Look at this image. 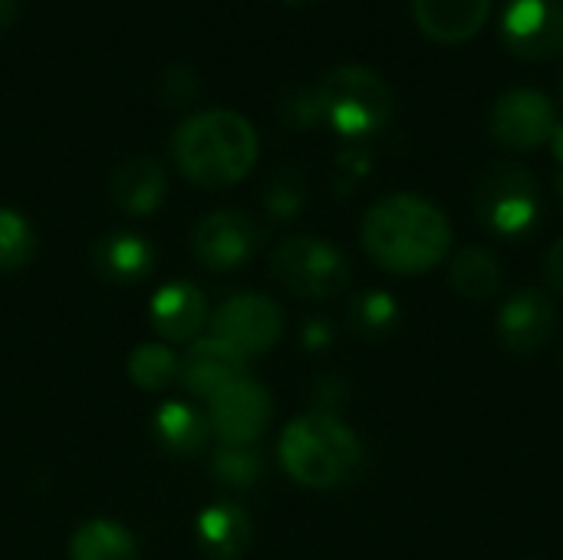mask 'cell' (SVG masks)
Instances as JSON below:
<instances>
[{
  "label": "cell",
  "mask_w": 563,
  "mask_h": 560,
  "mask_svg": "<svg viewBox=\"0 0 563 560\" xmlns=\"http://www.w3.org/2000/svg\"><path fill=\"white\" fill-rule=\"evenodd\" d=\"M363 251L396 277H422L452 254L449 215L412 191L383 195L360 224Z\"/></svg>",
  "instance_id": "1"
},
{
  "label": "cell",
  "mask_w": 563,
  "mask_h": 560,
  "mask_svg": "<svg viewBox=\"0 0 563 560\" xmlns=\"http://www.w3.org/2000/svg\"><path fill=\"white\" fill-rule=\"evenodd\" d=\"M399 300L389 290H363L350 304V327L366 340H383L399 327Z\"/></svg>",
  "instance_id": "22"
},
{
  "label": "cell",
  "mask_w": 563,
  "mask_h": 560,
  "mask_svg": "<svg viewBox=\"0 0 563 560\" xmlns=\"http://www.w3.org/2000/svg\"><path fill=\"white\" fill-rule=\"evenodd\" d=\"M129 376H132L135 386H142L148 393H158V389L172 386L181 376V363H178V356L168 347L142 343L129 356Z\"/></svg>",
  "instance_id": "23"
},
{
  "label": "cell",
  "mask_w": 563,
  "mask_h": 560,
  "mask_svg": "<svg viewBox=\"0 0 563 560\" xmlns=\"http://www.w3.org/2000/svg\"><path fill=\"white\" fill-rule=\"evenodd\" d=\"M320 119L346 135V139H366L379 132L393 116V89L389 83L360 63L333 66L313 89Z\"/></svg>",
  "instance_id": "4"
},
{
  "label": "cell",
  "mask_w": 563,
  "mask_h": 560,
  "mask_svg": "<svg viewBox=\"0 0 563 560\" xmlns=\"http://www.w3.org/2000/svg\"><path fill=\"white\" fill-rule=\"evenodd\" d=\"M20 13V0H0V30H7Z\"/></svg>",
  "instance_id": "29"
},
{
  "label": "cell",
  "mask_w": 563,
  "mask_h": 560,
  "mask_svg": "<svg viewBox=\"0 0 563 560\" xmlns=\"http://www.w3.org/2000/svg\"><path fill=\"white\" fill-rule=\"evenodd\" d=\"M561 92H563V79H561Z\"/></svg>",
  "instance_id": "33"
},
{
  "label": "cell",
  "mask_w": 563,
  "mask_h": 560,
  "mask_svg": "<svg viewBox=\"0 0 563 560\" xmlns=\"http://www.w3.org/2000/svg\"><path fill=\"white\" fill-rule=\"evenodd\" d=\"M152 264H155V248L142 234L115 231L92 244V267L99 277L112 284H139L152 274Z\"/></svg>",
  "instance_id": "17"
},
{
  "label": "cell",
  "mask_w": 563,
  "mask_h": 560,
  "mask_svg": "<svg viewBox=\"0 0 563 560\" xmlns=\"http://www.w3.org/2000/svg\"><path fill=\"white\" fill-rule=\"evenodd\" d=\"M165 188H168L165 168L152 155H132V158H125L112 172V182H109L112 201L122 211L135 215V218L152 215L165 201Z\"/></svg>",
  "instance_id": "16"
},
{
  "label": "cell",
  "mask_w": 563,
  "mask_h": 560,
  "mask_svg": "<svg viewBox=\"0 0 563 560\" xmlns=\"http://www.w3.org/2000/svg\"><path fill=\"white\" fill-rule=\"evenodd\" d=\"M271 271L284 290L303 300H330L350 284L346 254L317 234H290L271 254Z\"/></svg>",
  "instance_id": "6"
},
{
  "label": "cell",
  "mask_w": 563,
  "mask_h": 560,
  "mask_svg": "<svg viewBox=\"0 0 563 560\" xmlns=\"http://www.w3.org/2000/svg\"><path fill=\"white\" fill-rule=\"evenodd\" d=\"M148 317L162 340L191 347L208 323V300L191 281H172L152 297Z\"/></svg>",
  "instance_id": "14"
},
{
  "label": "cell",
  "mask_w": 563,
  "mask_h": 560,
  "mask_svg": "<svg viewBox=\"0 0 563 560\" xmlns=\"http://www.w3.org/2000/svg\"><path fill=\"white\" fill-rule=\"evenodd\" d=\"M198 548L211 560H241L251 545V518L244 508L221 502L201 512L198 518Z\"/></svg>",
  "instance_id": "18"
},
{
  "label": "cell",
  "mask_w": 563,
  "mask_h": 560,
  "mask_svg": "<svg viewBox=\"0 0 563 560\" xmlns=\"http://www.w3.org/2000/svg\"><path fill=\"white\" fill-rule=\"evenodd\" d=\"M69 560H139V545L125 525L96 518L76 528L69 541Z\"/></svg>",
  "instance_id": "21"
},
{
  "label": "cell",
  "mask_w": 563,
  "mask_h": 560,
  "mask_svg": "<svg viewBox=\"0 0 563 560\" xmlns=\"http://www.w3.org/2000/svg\"><path fill=\"white\" fill-rule=\"evenodd\" d=\"M561 366H563V343H561Z\"/></svg>",
  "instance_id": "32"
},
{
  "label": "cell",
  "mask_w": 563,
  "mask_h": 560,
  "mask_svg": "<svg viewBox=\"0 0 563 560\" xmlns=\"http://www.w3.org/2000/svg\"><path fill=\"white\" fill-rule=\"evenodd\" d=\"M211 472L221 485H234V488H247L261 479L264 472V459L254 446H221L211 455Z\"/></svg>",
  "instance_id": "25"
},
{
  "label": "cell",
  "mask_w": 563,
  "mask_h": 560,
  "mask_svg": "<svg viewBox=\"0 0 563 560\" xmlns=\"http://www.w3.org/2000/svg\"><path fill=\"white\" fill-rule=\"evenodd\" d=\"M211 337L238 350L244 360L267 353L284 337V310L264 294H234L218 307L211 320Z\"/></svg>",
  "instance_id": "8"
},
{
  "label": "cell",
  "mask_w": 563,
  "mask_h": 560,
  "mask_svg": "<svg viewBox=\"0 0 563 560\" xmlns=\"http://www.w3.org/2000/svg\"><path fill=\"white\" fill-rule=\"evenodd\" d=\"M551 149H554V158L563 165V122H558V129L551 135Z\"/></svg>",
  "instance_id": "30"
},
{
  "label": "cell",
  "mask_w": 563,
  "mask_h": 560,
  "mask_svg": "<svg viewBox=\"0 0 563 560\" xmlns=\"http://www.w3.org/2000/svg\"><path fill=\"white\" fill-rule=\"evenodd\" d=\"M330 337H333V333H330V327H327L323 320H313V323L303 330V343H307L310 350H323V347L330 343Z\"/></svg>",
  "instance_id": "28"
},
{
  "label": "cell",
  "mask_w": 563,
  "mask_h": 560,
  "mask_svg": "<svg viewBox=\"0 0 563 560\" xmlns=\"http://www.w3.org/2000/svg\"><path fill=\"white\" fill-rule=\"evenodd\" d=\"M544 277L558 294H563V234L551 244V251L544 257Z\"/></svg>",
  "instance_id": "27"
},
{
  "label": "cell",
  "mask_w": 563,
  "mask_h": 560,
  "mask_svg": "<svg viewBox=\"0 0 563 560\" xmlns=\"http://www.w3.org/2000/svg\"><path fill=\"white\" fill-rule=\"evenodd\" d=\"M419 30L435 43L472 40L492 13V0H412Z\"/></svg>",
  "instance_id": "15"
},
{
  "label": "cell",
  "mask_w": 563,
  "mask_h": 560,
  "mask_svg": "<svg viewBox=\"0 0 563 560\" xmlns=\"http://www.w3.org/2000/svg\"><path fill=\"white\" fill-rule=\"evenodd\" d=\"M307 191H303V182L297 172H280L267 191V208L274 218H294L303 205Z\"/></svg>",
  "instance_id": "26"
},
{
  "label": "cell",
  "mask_w": 563,
  "mask_h": 560,
  "mask_svg": "<svg viewBox=\"0 0 563 560\" xmlns=\"http://www.w3.org/2000/svg\"><path fill=\"white\" fill-rule=\"evenodd\" d=\"M244 370H247V360L238 350H231L218 337H198L181 360L178 380L185 383V389L191 396L211 403L218 393H224L228 386L244 380Z\"/></svg>",
  "instance_id": "13"
},
{
  "label": "cell",
  "mask_w": 563,
  "mask_h": 560,
  "mask_svg": "<svg viewBox=\"0 0 563 560\" xmlns=\"http://www.w3.org/2000/svg\"><path fill=\"white\" fill-rule=\"evenodd\" d=\"M155 439L168 455H198L208 446L211 426L201 419L188 403H165L158 406L155 419Z\"/></svg>",
  "instance_id": "20"
},
{
  "label": "cell",
  "mask_w": 563,
  "mask_h": 560,
  "mask_svg": "<svg viewBox=\"0 0 563 560\" xmlns=\"http://www.w3.org/2000/svg\"><path fill=\"white\" fill-rule=\"evenodd\" d=\"M541 185L521 162H495L475 182V215L495 238H528L541 224Z\"/></svg>",
  "instance_id": "5"
},
{
  "label": "cell",
  "mask_w": 563,
  "mask_h": 560,
  "mask_svg": "<svg viewBox=\"0 0 563 560\" xmlns=\"http://www.w3.org/2000/svg\"><path fill=\"white\" fill-rule=\"evenodd\" d=\"M558 330V307L541 287L515 290L498 310V337L511 353H538Z\"/></svg>",
  "instance_id": "12"
},
{
  "label": "cell",
  "mask_w": 563,
  "mask_h": 560,
  "mask_svg": "<svg viewBox=\"0 0 563 560\" xmlns=\"http://www.w3.org/2000/svg\"><path fill=\"white\" fill-rule=\"evenodd\" d=\"M558 129V109L548 99V92L518 86L495 99L488 112V132L501 149L511 152H531L544 142H551Z\"/></svg>",
  "instance_id": "7"
},
{
  "label": "cell",
  "mask_w": 563,
  "mask_h": 560,
  "mask_svg": "<svg viewBox=\"0 0 563 560\" xmlns=\"http://www.w3.org/2000/svg\"><path fill=\"white\" fill-rule=\"evenodd\" d=\"M277 455L297 485L336 488L360 469L363 442L333 413H307L280 432Z\"/></svg>",
  "instance_id": "3"
},
{
  "label": "cell",
  "mask_w": 563,
  "mask_h": 560,
  "mask_svg": "<svg viewBox=\"0 0 563 560\" xmlns=\"http://www.w3.org/2000/svg\"><path fill=\"white\" fill-rule=\"evenodd\" d=\"M274 419L271 393L254 380H238L211 399L208 426L224 446H254Z\"/></svg>",
  "instance_id": "11"
},
{
  "label": "cell",
  "mask_w": 563,
  "mask_h": 560,
  "mask_svg": "<svg viewBox=\"0 0 563 560\" xmlns=\"http://www.w3.org/2000/svg\"><path fill=\"white\" fill-rule=\"evenodd\" d=\"M33 251H36V234L30 221L13 208H0V274L20 271L33 257Z\"/></svg>",
  "instance_id": "24"
},
{
  "label": "cell",
  "mask_w": 563,
  "mask_h": 560,
  "mask_svg": "<svg viewBox=\"0 0 563 560\" xmlns=\"http://www.w3.org/2000/svg\"><path fill=\"white\" fill-rule=\"evenodd\" d=\"M264 241L261 224L247 211H211L191 231V251L201 267L224 274L244 267Z\"/></svg>",
  "instance_id": "9"
},
{
  "label": "cell",
  "mask_w": 563,
  "mask_h": 560,
  "mask_svg": "<svg viewBox=\"0 0 563 560\" xmlns=\"http://www.w3.org/2000/svg\"><path fill=\"white\" fill-rule=\"evenodd\" d=\"M257 129L231 109H208L188 116L172 135V158L178 172L198 188H231L257 165Z\"/></svg>",
  "instance_id": "2"
},
{
  "label": "cell",
  "mask_w": 563,
  "mask_h": 560,
  "mask_svg": "<svg viewBox=\"0 0 563 560\" xmlns=\"http://www.w3.org/2000/svg\"><path fill=\"white\" fill-rule=\"evenodd\" d=\"M501 40L521 59H554L563 53V0H508Z\"/></svg>",
  "instance_id": "10"
},
{
  "label": "cell",
  "mask_w": 563,
  "mask_h": 560,
  "mask_svg": "<svg viewBox=\"0 0 563 560\" xmlns=\"http://www.w3.org/2000/svg\"><path fill=\"white\" fill-rule=\"evenodd\" d=\"M558 195H561V201H563V172H561V178H558Z\"/></svg>",
  "instance_id": "31"
},
{
  "label": "cell",
  "mask_w": 563,
  "mask_h": 560,
  "mask_svg": "<svg viewBox=\"0 0 563 560\" xmlns=\"http://www.w3.org/2000/svg\"><path fill=\"white\" fill-rule=\"evenodd\" d=\"M449 284L465 300H492L495 294H501V284H505L498 254L488 251L485 244L462 248L449 264Z\"/></svg>",
  "instance_id": "19"
}]
</instances>
